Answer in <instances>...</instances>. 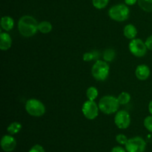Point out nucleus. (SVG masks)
I'll list each match as a JSON object with an SVG mask.
<instances>
[{"instance_id":"nucleus-1","label":"nucleus","mask_w":152,"mask_h":152,"mask_svg":"<svg viewBox=\"0 0 152 152\" xmlns=\"http://www.w3.org/2000/svg\"><path fill=\"white\" fill-rule=\"evenodd\" d=\"M38 24L35 18L25 15L19 19L18 22V30L23 37H33L38 31Z\"/></svg>"},{"instance_id":"nucleus-2","label":"nucleus","mask_w":152,"mask_h":152,"mask_svg":"<svg viewBox=\"0 0 152 152\" xmlns=\"http://www.w3.org/2000/svg\"><path fill=\"white\" fill-rule=\"evenodd\" d=\"M120 104L117 98L113 96H104L99 102V108L105 114H111L118 111Z\"/></svg>"},{"instance_id":"nucleus-3","label":"nucleus","mask_w":152,"mask_h":152,"mask_svg":"<svg viewBox=\"0 0 152 152\" xmlns=\"http://www.w3.org/2000/svg\"><path fill=\"white\" fill-rule=\"evenodd\" d=\"M130 10L127 5L119 4L111 7L108 10V16L111 19L117 22H123L129 19Z\"/></svg>"},{"instance_id":"nucleus-4","label":"nucleus","mask_w":152,"mask_h":152,"mask_svg":"<svg viewBox=\"0 0 152 152\" xmlns=\"http://www.w3.org/2000/svg\"><path fill=\"white\" fill-rule=\"evenodd\" d=\"M109 65L105 61L97 60L91 68V74L94 78L98 81H104L109 74Z\"/></svg>"},{"instance_id":"nucleus-5","label":"nucleus","mask_w":152,"mask_h":152,"mask_svg":"<svg viewBox=\"0 0 152 152\" xmlns=\"http://www.w3.org/2000/svg\"><path fill=\"white\" fill-rule=\"evenodd\" d=\"M25 110L31 116L39 117L45 113V106L39 99H30L25 103Z\"/></svg>"},{"instance_id":"nucleus-6","label":"nucleus","mask_w":152,"mask_h":152,"mask_svg":"<svg viewBox=\"0 0 152 152\" xmlns=\"http://www.w3.org/2000/svg\"><path fill=\"white\" fill-rule=\"evenodd\" d=\"M125 148L127 152H144L146 148V142L141 137H134L129 139Z\"/></svg>"},{"instance_id":"nucleus-7","label":"nucleus","mask_w":152,"mask_h":152,"mask_svg":"<svg viewBox=\"0 0 152 152\" xmlns=\"http://www.w3.org/2000/svg\"><path fill=\"white\" fill-rule=\"evenodd\" d=\"M129 50L134 56L137 57H142L146 54L147 47L145 43L140 39H132L129 45Z\"/></svg>"},{"instance_id":"nucleus-8","label":"nucleus","mask_w":152,"mask_h":152,"mask_svg":"<svg viewBox=\"0 0 152 152\" xmlns=\"http://www.w3.org/2000/svg\"><path fill=\"white\" fill-rule=\"evenodd\" d=\"M99 105H96L94 101L88 100L84 102L82 108L83 115L88 120H94L99 114Z\"/></svg>"},{"instance_id":"nucleus-9","label":"nucleus","mask_w":152,"mask_h":152,"mask_svg":"<svg viewBox=\"0 0 152 152\" xmlns=\"http://www.w3.org/2000/svg\"><path fill=\"white\" fill-rule=\"evenodd\" d=\"M114 123L120 129H126L131 124V117L129 112L126 111H119L114 117Z\"/></svg>"},{"instance_id":"nucleus-10","label":"nucleus","mask_w":152,"mask_h":152,"mask_svg":"<svg viewBox=\"0 0 152 152\" xmlns=\"http://www.w3.org/2000/svg\"><path fill=\"white\" fill-rule=\"evenodd\" d=\"M16 140L10 135H4L1 140V147L5 152H12L16 147Z\"/></svg>"},{"instance_id":"nucleus-11","label":"nucleus","mask_w":152,"mask_h":152,"mask_svg":"<svg viewBox=\"0 0 152 152\" xmlns=\"http://www.w3.org/2000/svg\"><path fill=\"white\" fill-rule=\"evenodd\" d=\"M151 71L146 65H140L135 70V75L140 80H145L149 77Z\"/></svg>"},{"instance_id":"nucleus-12","label":"nucleus","mask_w":152,"mask_h":152,"mask_svg":"<svg viewBox=\"0 0 152 152\" xmlns=\"http://www.w3.org/2000/svg\"><path fill=\"white\" fill-rule=\"evenodd\" d=\"M12 39L10 34L1 32L0 34V48L2 50H7L11 47Z\"/></svg>"},{"instance_id":"nucleus-13","label":"nucleus","mask_w":152,"mask_h":152,"mask_svg":"<svg viewBox=\"0 0 152 152\" xmlns=\"http://www.w3.org/2000/svg\"><path fill=\"white\" fill-rule=\"evenodd\" d=\"M123 34H124L125 37L129 39H134L137 34V30L134 25L129 24L124 28Z\"/></svg>"},{"instance_id":"nucleus-14","label":"nucleus","mask_w":152,"mask_h":152,"mask_svg":"<svg viewBox=\"0 0 152 152\" xmlns=\"http://www.w3.org/2000/svg\"><path fill=\"white\" fill-rule=\"evenodd\" d=\"M14 21L10 16H3L1 19V27L5 31H10L13 29Z\"/></svg>"},{"instance_id":"nucleus-15","label":"nucleus","mask_w":152,"mask_h":152,"mask_svg":"<svg viewBox=\"0 0 152 152\" xmlns=\"http://www.w3.org/2000/svg\"><path fill=\"white\" fill-rule=\"evenodd\" d=\"M38 31L42 34H48L52 31V25L48 21H42L38 24Z\"/></svg>"},{"instance_id":"nucleus-16","label":"nucleus","mask_w":152,"mask_h":152,"mask_svg":"<svg viewBox=\"0 0 152 152\" xmlns=\"http://www.w3.org/2000/svg\"><path fill=\"white\" fill-rule=\"evenodd\" d=\"M22 126L20 123H18V122H13V123H10V124L7 126V131L10 134L13 135L19 133L21 131V129H22Z\"/></svg>"},{"instance_id":"nucleus-17","label":"nucleus","mask_w":152,"mask_h":152,"mask_svg":"<svg viewBox=\"0 0 152 152\" xmlns=\"http://www.w3.org/2000/svg\"><path fill=\"white\" fill-rule=\"evenodd\" d=\"M138 4L145 12H152V0H137Z\"/></svg>"},{"instance_id":"nucleus-18","label":"nucleus","mask_w":152,"mask_h":152,"mask_svg":"<svg viewBox=\"0 0 152 152\" xmlns=\"http://www.w3.org/2000/svg\"><path fill=\"white\" fill-rule=\"evenodd\" d=\"M120 105H126L131 100V95L128 92H122L117 97Z\"/></svg>"},{"instance_id":"nucleus-19","label":"nucleus","mask_w":152,"mask_h":152,"mask_svg":"<svg viewBox=\"0 0 152 152\" xmlns=\"http://www.w3.org/2000/svg\"><path fill=\"white\" fill-rule=\"evenodd\" d=\"M86 96H87V98L88 99V100L94 101L98 96L97 89L95 87H94V86L88 88L87 89V91H86Z\"/></svg>"},{"instance_id":"nucleus-20","label":"nucleus","mask_w":152,"mask_h":152,"mask_svg":"<svg viewBox=\"0 0 152 152\" xmlns=\"http://www.w3.org/2000/svg\"><path fill=\"white\" fill-rule=\"evenodd\" d=\"M103 58L105 62H111L115 58V51L113 49H107L103 53Z\"/></svg>"},{"instance_id":"nucleus-21","label":"nucleus","mask_w":152,"mask_h":152,"mask_svg":"<svg viewBox=\"0 0 152 152\" xmlns=\"http://www.w3.org/2000/svg\"><path fill=\"white\" fill-rule=\"evenodd\" d=\"M109 0H92L94 7L96 9H103L108 5Z\"/></svg>"},{"instance_id":"nucleus-22","label":"nucleus","mask_w":152,"mask_h":152,"mask_svg":"<svg viewBox=\"0 0 152 152\" xmlns=\"http://www.w3.org/2000/svg\"><path fill=\"white\" fill-rule=\"evenodd\" d=\"M144 126L148 132L152 133V115L148 116L144 120Z\"/></svg>"},{"instance_id":"nucleus-23","label":"nucleus","mask_w":152,"mask_h":152,"mask_svg":"<svg viewBox=\"0 0 152 152\" xmlns=\"http://www.w3.org/2000/svg\"><path fill=\"white\" fill-rule=\"evenodd\" d=\"M116 140L120 145H126L129 139H128L126 135L123 134H120L117 135V137H116Z\"/></svg>"},{"instance_id":"nucleus-24","label":"nucleus","mask_w":152,"mask_h":152,"mask_svg":"<svg viewBox=\"0 0 152 152\" xmlns=\"http://www.w3.org/2000/svg\"><path fill=\"white\" fill-rule=\"evenodd\" d=\"M29 152H45V151L42 145L36 144L29 150Z\"/></svg>"},{"instance_id":"nucleus-25","label":"nucleus","mask_w":152,"mask_h":152,"mask_svg":"<svg viewBox=\"0 0 152 152\" xmlns=\"http://www.w3.org/2000/svg\"><path fill=\"white\" fill-rule=\"evenodd\" d=\"M94 53H90V52H87V53H84L83 55V59L86 62H88V61L92 60V59H94Z\"/></svg>"},{"instance_id":"nucleus-26","label":"nucleus","mask_w":152,"mask_h":152,"mask_svg":"<svg viewBox=\"0 0 152 152\" xmlns=\"http://www.w3.org/2000/svg\"><path fill=\"white\" fill-rule=\"evenodd\" d=\"M145 43L147 48H148V50H152V35L150 36V37H148V38L146 39Z\"/></svg>"},{"instance_id":"nucleus-27","label":"nucleus","mask_w":152,"mask_h":152,"mask_svg":"<svg viewBox=\"0 0 152 152\" xmlns=\"http://www.w3.org/2000/svg\"><path fill=\"white\" fill-rule=\"evenodd\" d=\"M111 152H127L125 148L121 146H115L111 149Z\"/></svg>"},{"instance_id":"nucleus-28","label":"nucleus","mask_w":152,"mask_h":152,"mask_svg":"<svg viewBox=\"0 0 152 152\" xmlns=\"http://www.w3.org/2000/svg\"><path fill=\"white\" fill-rule=\"evenodd\" d=\"M137 0H125V3L128 5H134Z\"/></svg>"},{"instance_id":"nucleus-29","label":"nucleus","mask_w":152,"mask_h":152,"mask_svg":"<svg viewBox=\"0 0 152 152\" xmlns=\"http://www.w3.org/2000/svg\"><path fill=\"white\" fill-rule=\"evenodd\" d=\"M148 111H149L150 114L152 115V100L148 104Z\"/></svg>"}]
</instances>
